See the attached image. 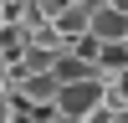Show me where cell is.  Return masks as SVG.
<instances>
[{"mask_svg": "<svg viewBox=\"0 0 128 123\" xmlns=\"http://www.w3.org/2000/svg\"><path fill=\"white\" fill-rule=\"evenodd\" d=\"M0 26H5V0H0Z\"/></svg>", "mask_w": 128, "mask_h": 123, "instance_id": "9c48e42d", "label": "cell"}, {"mask_svg": "<svg viewBox=\"0 0 128 123\" xmlns=\"http://www.w3.org/2000/svg\"><path fill=\"white\" fill-rule=\"evenodd\" d=\"M51 108H56V118L92 123L102 108H108V87H102V77H98V72H92V77H77V82H62Z\"/></svg>", "mask_w": 128, "mask_h": 123, "instance_id": "6da1fadb", "label": "cell"}, {"mask_svg": "<svg viewBox=\"0 0 128 123\" xmlns=\"http://www.w3.org/2000/svg\"><path fill=\"white\" fill-rule=\"evenodd\" d=\"M0 56H5L10 67L26 56V26H0Z\"/></svg>", "mask_w": 128, "mask_h": 123, "instance_id": "5b68a950", "label": "cell"}, {"mask_svg": "<svg viewBox=\"0 0 128 123\" xmlns=\"http://www.w3.org/2000/svg\"><path fill=\"white\" fill-rule=\"evenodd\" d=\"M0 123H20V108H16L10 92H0Z\"/></svg>", "mask_w": 128, "mask_h": 123, "instance_id": "52a82bcc", "label": "cell"}, {"mask_svg": "<svg viewBox=\"0 0 128 123\" xmlns=\"http://www.w3.org/2000/svg\"><path fill=\"white\" fill-rule=\"evenodd\" d=\"M87 10H92V5H62L56 16H51V26H56V36L67 41V46L87 36Z\"/></svg>", "mask_w": 128, "mask_h": 123, "instance_id": "3957f363", "label": "cell"}, {"mask_svg": "<svg viewBox=\"0 0 128 123\" xmlns=\"http://www.w3.org/2000/svg\"><path fill=\"white\" fill-rule=\"evenodd\" d=\"M123 67H128V41H98V77H113Z\"/></svg>", "mask_w": 128, "mask_h": 123, "instance_id": "277c9868", "label": "cell"}, {"mask_svg": "<svg viewBox=\"0 0 128 123\" xmlns=\"http://www.w3.org/2000/svg\"><path fill=\"white\" fill-rule=\"evenodd\" d=\"M56 123H72V118H56Z\"/></svg>", "mask_w": 128, "mask_h": 123, "instance_id": "30bf717a", "label": "cell"}, {"mask_svg": "<svg viewBox=\"0 0 128 123\" xmlns=\"http://www.w3.org/2000/svg\"><path fill=\"white\" fill-rule=\"evenodd\" d=\"M102 87H108V108H128V67L102 77Z\"/></svg>", "mask_w": 128, "mask_h": 123, "instance_id": "8992f818", "label": "cell"}, {"mask_svg": "<svg viewBox=\"0 0 128 123\" xmlns=\"http://www.w3.org/2000/svg\"><path fill=\"white\" fill-rule=\"evenodd\" d=\"M67 5H98V0H67Z\"/></svg>", "mask_w": 128, "mask_h": 123, "instance_id": "ba28073f", "label": "cell"}, {"mask_svg": "<svg viewBox=\"0 0 128 123\" xmlns=\"http://www.w3.org/2000/svg\"><path fill=\"white\" fill-rule=\"evenodd\" d=\"M87 36L92 41H128V16L113 10L108 0H98V5L87 10Z\"/></svg>", "mask_w": 128, "mask_h": 123, "instance_id": "7a4b0ae2", "label": "cell"}]
</instances>
